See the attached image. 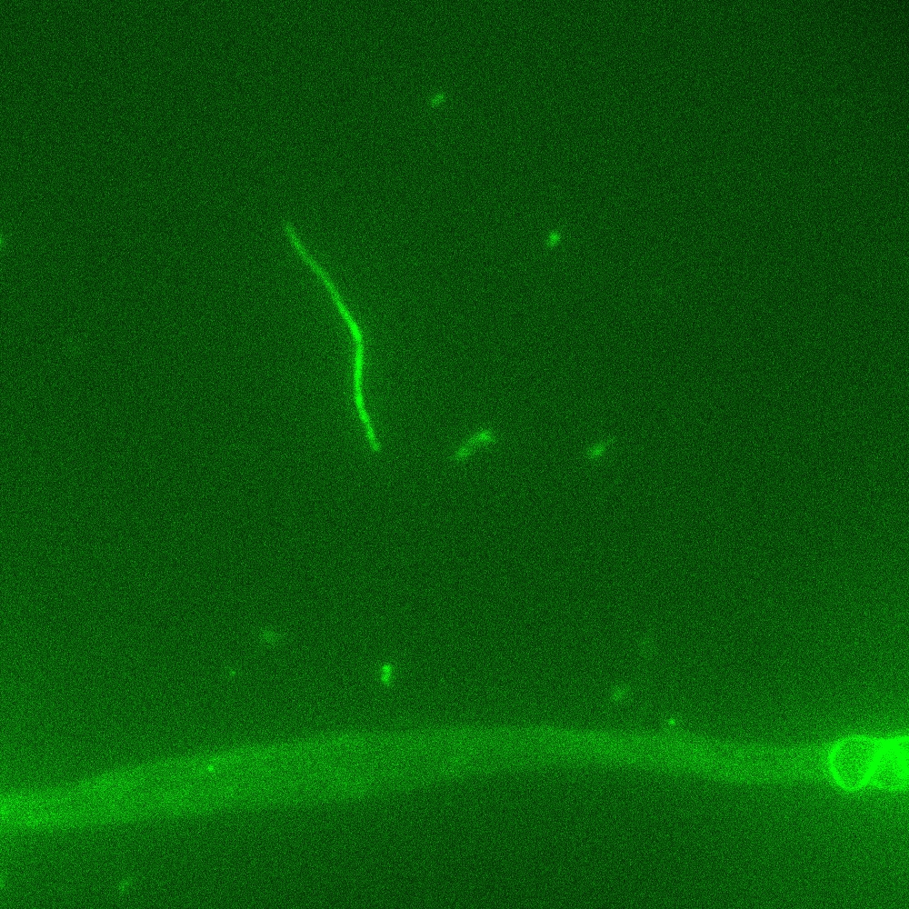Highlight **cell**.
Masks as SVG:
<instances>
[{
	"mask_svg": "<svg viewBox=\"0 0 909 909\" xmlns=\"http://www.w3.org/2000/svg\"><path fill=\"white\" fill-rule=\"evenodd\" d=\"M874 786L899 791L908 787L907 737L884 742L875 762L870 782Z\"/></svg>",
	"mask_w": 909,
	"mask_h": 909,
	"instance_id": "2",
	"label": "cell"
},
{
	"mask_svg": "<svg viewBox=\"0 0 909 909\" xmlns=\"http://www.w3.org/2000/svg\"><path fill=\"white\" fill-rule=\"evenodd\" d=\"M498 437L495 432L490 428H481L470 435L452 454L451 461L454 464L465 462L472 454L474 448L482 445H489L496 443Z\"/></svg>",
	"mask_w": 909,
	"mask_h": 909,
	"instance_id": "4",
	"label": "cell"
},
{
	"mask_svg": "<svg viewBox=\"0 0 909 909\" xmlns=\"http://www.w3.org/2000/svg\"><path fill=\"white\" fill-rule=\"evenodd\" d=\"M884 742L867 736H850L835 744L828 754V767L834 781L850 792L869 782Z\"/></svg>",
	"mask_w": 909,
	"mask_h": 909,
	"instance_id": "1",
	"label": "cell"
},
{
	"mask_svg": "<svg viewBox=\"0 0 909 909\" xmlns=\"http://www.w3.org/2000/svg\"><path fill=\"white\" fill-rule=\"evenodd\" d=\"M352 337L355 344V365H354L355 403L360 420L362 421L365 426L369 445L373 452L379 454L382 450V447L375 434V430L373 428V424L371 422L370 416L365 410L364 397H363V369L365 362L364 335L363 333H360L353 335Z\"/></svg>",
	"mask_w": 909,
	"mask_h": 909,
	"instance_id": "3",
	"label": "cell"
}]
</instances>
